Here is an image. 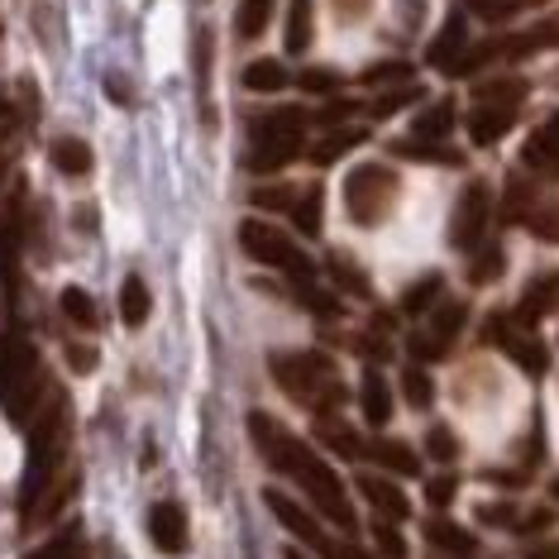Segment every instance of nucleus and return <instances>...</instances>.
Listing matches in <instances>:
<instances>
[{
	"label": "nucleus",
	"mask_w": 559,
	"mask_h": 559,
	"mask_svg": "<svg viewBox=\"0 0 559 559\" xmlns=\"http://www.w3.org/2000/svg\"><path fill=\"white\" fill-rule=\"evenodd\" d=\"M555 498H559V483H555Z\"/></svg>",
	"instance_id": "bf43d9fd"
},
{
	"label": "nucleus",
	"mask_w": 559,
	"mask_h": 559,
	"mask_svg": "<svg viewBox=\"0 0 559 559\" xmlns=\"http://www.w3.org/2000/svg\"><path fill=\"white\" fill-rule=\"evenodd\" d=\"M392 206H397V173L388 163H359L349 177H345V211L354 225H383Z\"/></svg>",
	"instance_id": "39448f33"
},
{
	"label": "nucleus",
	"mask_w": 559,
	"mask_h": 559,
	"mask_svg": "<svg viewBox=\"0 0 559 559\" xmlns=\"http://www.w3.org/2000/svg\"><path fill=\"white\" fill-rule=\"evenodd\" d=\"M273 383L287 392L297 406H311V412H335L345 406V383H340L335 364L316 349H297V354H273Z\"/></svg>",
	"instance_id": "7ed1b4c3"
},
{
	"label": "nucleus",
	"mask_w": 559,
	"mask_h": 559,
	"mask_svg": "<svg viewBox=\"0 0 559 559\" xmlns=\"http://www.w3.org/2000/svg\"><path fill=\"white\" fill-rule=\"evenodd\" d=\"M454 130V106H450V100H436V106H430L426 110V116L421 120H416V139H430V144H444V134H450Z\"/></svg>",
	"instance_id": "2f4dec72"
},
{
	"label": "nucleus",
	"mask_w": 559,
	"mask_h": 559,
	"mask_svg": "<svg viewBox=\"0 0 559 559\" xmlns=\"http://www.w3.org/2000/svg\"><path fill=\"white\" fill-rule=\"evenodd\" d=\"M53 168L62 177H86L92 173V148H86V139H58L53 144Z\"/></svg>",
	"instance_id": "cd10ccee"
},
{
	"label": "nucleus",
	"mask_w": 559,
	"mask_h": 559,
	"mask_svg": "<svg viewBox=\"0 0 559 559\" xmlns=\"http://www.w3.org/2000/svg\"><path fill=\"white\" fill-rule=\"evenodd\" d=\"M364 139H368V124H330V134L311 148V163L316 168H330V163H340L349 148H359Z\"/></svg>",
	"instance_id": "f3484780"
},
{
	"label": "nucleus",
	"mask_w": 559,
	"mask_h": 559,
	"mask_svg": "<svg viewBox=\"0 0 559 559\" xmlns=\"http://www.w3.org/2000/svg\"><path fill=\"white\" fill-rule=\"evenodd\" d=\"M364 86H383V82H412V68L406 62H378V68H364L359 72Z\"/></svg>",
	"instance_id": "a18cd8bd"
},
{
	"label": "nucleus",
	"mask_w": 559,
	"mask_h": 559,
	"mask_svg": "<svg viewBox=\"0 0 559 559\" xmlns=\"http://www.w3.org/2000/svg\"><path fill=\"white\" fill-rule=\"evenodd\" d=\"M502 273V249H488V263L474 259L468 263V283H488V277H498Z\"/></svg>",
	"instance_id": "3c124183"
},
{
	"label": "nucleus",
	"mask_w": 559,
	"mask_h": 559,
	"mask_svg": "<svg viewBox=\"0 0 559 559\" xmlns=\"http://www.w3.org/2000/svg\"><path fill=\"white\" fill-rule=\"evenodd\" d=\"M464 321H468L464 301H444V307L430 316V325L421 330V335H412V354H416V359H440V354L450 349L454 340H460Z\"/></svg>",
	"instance_id": "1a4fd4ad"
},
{
	"label": "nucleus",
	"mask_w": 559,
	"mask_h": 559,
	"mask_svg": "<svg viewBox=\"0 0 559 559\" xmlns=\"http://www.w3.org/2000/svg\"><path fill=\"white\" fill-rule=\"evenodd\" d=\"M292 221L301 235H321V187H301V197L292 201Z\"/></svg>",
	"instance_id": "473e14b6"
},
{
	"label": "nucleus",
	"mask_w": 559,
	"mask_h": 559,
	"mask_svg": "<svg viewBox=\"0 0 559 559\" xmlns=\"http://www.w3.org/2000/svg\"><path fill=\"white\" fill-rule=\"evenodd\" d=\"M359 492L368 507H378L388 521H412V502H406V488H397L388 474H359Z\"/></svg>",
	"instance_id": "2eb2a0df"
},
{
	"label": "nucleus",
	"mask_w": 559,
	"mask_h": 559,
	"mask_svg": "<svg viewBox=\"0 0 559 559\" xmlns=\"http://www.w3.org/2000/svg\"><path fill=\"white\" fill-rule=\"evenodd\" d=\"M364 454H368V460H378L383 468H392V474H416V468H421V460H416L402 440H368Z\"/></svg>",
	"instance_id": "c85d7f7f"
},
{
	"label": "nucleus",
	"mask_w": 559,
	"mask_h": 559,
	"mask_svg": "<svg viewBox=\"0 0 559 559\" xmlns=\"http://www.w3.org/2000/svg\"><path fill=\"white\" fill-rule=\"evenodd\" d=\"M402 392H406V402H412V406H430V402H436V383H430V373L421 364H406L402 368Z\"/></svg>",
	"instance_id": "e433bc0d"
},
{
	"label": "nucleus",
	"mask_w": 559,
	"mask_h": 559,
	"mask_svg": "<svg viewBox=\"0 0 559 559\" xmlns=\"http://www.w3.org/2000/svg\"><path fill=\"white\" fill-rule=\"evenodd\" d=\"M321 555H325V559H368L359 545H349V540H330V536L321 540Z\"/></svg>",
	"instance_id": "864d4df0"
},
{
	"label": "nucleus",
	"mask_w": 559,
	"mask_h": 559,
	"mask_svg": "<svg viewBox=\"0 0 559 559\" xmlns=\"http://www.w3.org/2000/svg\"><path fill=\"white\" fill-rule=\"evenodd\" d=\"M550 311H559V273H545V277H536V283L521 292V301L512 311V325L531 330L536 321H545Z\"/></svg>",
	"instance_id": "f8f14e48"
},
{
	"label": "nucleus",
	"mask_w": 559,
	"mask_h": 559,
	"mask_svg": "<svg viewBox=\"0 0 559 559\" xmlns=\"http://www.w3.org/2000/svg\"><path fill=\"white\" fill-rule=\"evenodd\" d=\"M148 536H154V545L163 555H182L187 540H192L182 502H154V507H148Z\"/></svg>",
	"instance_id": "9b49d317"
},
{
	"label": "nucleus",
	"mask_w": 559,
	"mask_h": 559,
	"mask_svg": "<svg viewBox=\"0 0 559 559\" xmlns=\"http://www.w3.org/2000/svg\"><path fill=\"white\" fill-rule=\"evenodd\" d=\"M440 292H444V283H440V277H436V273H430V277H421V283H412V287H406L402 307H406V311H426V307H430V301H436V297H440Z\"/></svg>",
	"instance_id": "37998d69"
},
{
	"label": "nucleus",
	"mask_w": 559,
	"mask_h": 559,
	"mask_svg": "<svg viewBox=\"0 0 559 559\" xmlns=\"http://www.w3.org/2000/svg\"><path fill=\"white\" fill-rule=\"evenodd\" d=\"M263 502H269V512H273L277 521H283V526L292 531V536H297V540H307V545H311V550H321L325 531H321V526H316V516L307 512V507H297V502H292V498H287V492H283V488H269V492H263Z\"/></svg>",
	"instance_id": "ddd939ff"
},
{
	"label": "nucleus",
	"mask_w": 559,
	"mask_h": 559,
	"mask_svg": "<svg viewBox=\"0 0 559 559\" xmlns=\"http://www.w3.org/2000/svg\"><path fill=\"white\" fill-rule=\"evenodd\" d=\"M488 221H492L488 182H468L460 192V206H454V221H450V245L454 249H478L483 235H488Z\"/></svg>",
	"instance_id": "6e6552de"
},
{
	"label": "nucleus",
	"mask_w": 559,
	"mask_h": 559,
	"mask_svg": "<svg viewBox=\"0 0 559 559\" xmlns=\"http://www.w3.org/2000/svg\"><path fill=\"white\" fill-rule=\"evenodd\" d=\"M269 15H273V0H239V39H259L269 29Z\"/></svg>",
	"instance_id": "f704fd0d"
},
{
	"label": "nucleus",
	"mask_w": 559,
	"mask_h": 559,
	"mask_svg": "<svg viewBox=\"0 0 559 559\" xmlns=\"http://www.w3.org/2000/svg\"><path fill=\"white\" fill-rule=\"evenodd\" d=\"M540 48H559V20H545L536 29L498 44V58H531V53H540Z\"/></svg>",
	"instance_id": "5701e85b"
},
{
	"label": "nucleus",
	"mask_w": 559,
	"mask_h": 559,
	"mask_svg": "<svg viewBox=\"0 0 559 559\" xmlns=\"http://www.w3.org/2000/svg\"><path fill=\"white\" fill-rule=\"evenodd\" d=\"M197 92H201V116L211 124L215 116H211V34L206 29L197 34Z\"/></svg>",
	"instance_id": "4c0bfd02"
},
{
	"label": "nucleus",
	"mask_w": 559,
	"mask_h": 559,
	"mask_svg": "<svg viewBox=\"0 0 559 559\" xmlns=\"http://www.w3.org/2000/svg\"><path fill=\"white\" fill-rule=\"evenodd\" d=\"M148 311H154V297H148L144 277L130 273V277H124V287H120V321L124 325H144Z\"/></svg>",
	"instance_id": "393cba45"
},
{
	"label": "nucleus",
	"mask_w": 559,
	"mask_h": 559,
	"mask_svg": "<svg viewBox=\"0 0 559 559\" xmlns=\"http://www.w3.org/2000/svg\"><path fill=\"white\" fill-rule=\"evenodd\" d=\"M68 359H72V364H78V373H92L96 354H92V349H82V345H72V349H68Z\"/></svg>",
	"instance_id": "6e6d98bb"
},
{
	"label": "nucleus",
	"mask_w": 559,
	"mask_h": 559,
	"mask_svg": "<svg viewBox=\"0 0 559 559\" xmlns=\"http://www.w3.org/2000/svg\"><path fill=\"white\" fill-rule=\"evenodd\" d=\"M368 536L378 540V550H383L388 559H406V540L397 536V526L383 516V521H368Z\"/></svg>",
	"instance_id": "79ce46f5"
},
{
	"label": "nucleus",
	"mask_w": 559,
	"mask_h": 559,
	"mask_svg": "<svg viewBox=\"0 0 559 559\" xmlns=\"http://www.w3.org/2000/svg\"><path fill=\"white\" fill-rule=\"evenodd\" d=\"M392 154L397 158H421V163H460V154H450V148L444 144H430V139H397V144H392Z\"/></svg>",
	"instance_id": "72a5a7b5"
},
{
	"label": "nucleus",
	"mask_w": 559,
	"mask_h": 559,
	"mask_svg": "<svg viewBox=\"0 0 559 559\" xmlns=\"http://www.w3.org/2000/svg\"><path fill=\"white\" fill-rule=\"evenodd\" d=\"M0 402H5L10 421H34L44 402V368L39 354L24 335H5L0 340Z\"/></svg>",
	"instance_id": "20e7f679"
},
{
	"label": "nucleus",
	"mask_w": 559,
	"mask_h": 559,
	"mask_svg": "<svg viewBox=\"0 0 559 559\" xmlns=\"http://www.w3.org/2000/svg\"><path fill=\"white\" fill-rule=\"evenodd\" d=\"M301 192L297 187H259L253 192V206H263V211H292V201H297Z\"/></svg>",
	"instance_id": "49530a36"
},
{
	"label": "nucleus",
	"mask_w": 559,
	"mask_h": 559,
	"mask_svg": "<svg viewBox=\"0 0 559 559\" xmlns=\"http://www.w3.org/2000/svg\"><path fill=\"white\" fill-rule=\"evenodd\" d=\"M24 124H29V120L20 116V100L10 92H0V163H10V148H15V139H20Z\"/></svg>",
	"instance_id": "7c9ffc66"
},
{
	"label": "nucleus",
	"mask_w": 559,
	"mask_h": 559,
	"mask_svg": "<svg viewBox=\"0 0 559 559\" xmlns=\"http://www.w3.org/2000/svg\"><path fill=\"white\" fill-rule=\"evenodd\" d=\"M454 492H460V483H454L450 474L426 483V498H430V507H450V502H454Z\"/></svg>",
	"instance_id": "603ef678"
},
{
	"label": "nucleus",
	"mask_w": 559,
	"mask_h": 559,
	"mask_svg": "<svg viewBox=\"0 0 559 559\" xmlns=\"http://www.w3.org/2000/svg\"><path fill=\"white\" fill-rule=\"evenodd\" d=\"M72 492H78V474H62V478L53 483V488H48L44 498L34 502L29 512H24V526H48V521H53V516L62 512V507L72 502Z\"/></svg>",
	"instance_id": "412c9836"
},
{
	"label": "nucleus",
	"mask_w": 559,
	"mask_h": 559,
	"mask_svg": "<svg viewBox=\"0 0 559 559\" xmlns=\"http://www.w3.org/2000/svg\"><path fill=\"white\" fill-rule=\"evenodd\" d=\"M292 297H297L307 311H316V316H340V301H335V297H325L321 287H311L307 277H297V283H292Z\"/></svg>",
	"instance_id": "a19ab883"
},
{
	"label": "nucleus",
	"mask_w": 559,
	"mask_h": 559,
	"mask_svg": "<svg viewBox=\"0 0 559 559\" xmlns=\"http://www.w3.org/2000/svg\"><path fill=\"white\" fill-rule=\"evenodd\" d=\"M340 86L335 72H325V68H311V72H301V92H311V96H330Z\"/></svg>",
	"instance_id": "8fccbe9b"
},
{
	"label": "nucleus",
	"mask_w": 559,
	"mask_h": 559,
	"mask_svg": "<svg viewBox=\"0 0 559 559\" xmlns=\"http://www.w3.org/2000/svg\"><path fill=\"white\" fill-rule=\"evenodd\" d=\"M531 559H559V545H550V550H536Z\"/></svg>",
	"instance_id": "13d9d810"
},
{
	"label": "nucleus",
	"mask_w": 559,
	"mask_h": 559,
	"mask_svg": "<svg viewBox=\"0 0 559 559\" xmlns=\"http://www.w3.org/2000/svg\"><path fill=\"white\" fill-rule=\"evenodd\" d=\"M249 436H253V444H259L263 460H269L283 478L297 483V488L316 502V512L335 521L345 536H354V531H359V516H354V507H349V498H345V483L335 478V468H330L307 440H297L283 421H273L269 412H253V416H249Z\"/></svg>",
	"instance_id": "f257e3e1"
},
{
	"label": "nucleus",
	"mask_w": 559,
	"mask_h": 559,
	"mask_svg": "<svg viewBox=\"0 0 559 559\" xmlns=\"http://www.w3.org/2000/svg\"><path fill=\"white\" fill-rule=\"evenodd\" d=\"M335 5H340V15H345V20H359L368 10V0H335Z\"/></svg>",
	"instance_id": "4d7b16f0"
},
{
	"label": "nucleus",
	"mask_w": 559,
	"mask_h": 559,
	"mask_svg": "<svg viewBox=\"0 0 559 559\" xmlns=\"http://www.w3.org/2000/svg\"><path fill=\"white\" fill-rule=\"evenodd\" d=\"M521 168L540 173V177H559V116H550L536 134L526 139V148H521Z\"/></svg>",
	"instance_id": "4468645a"
},
{
	"label": "nucleus",
	"mask_w": 559,
	"mask_h": 559,
	"mask_svg": "<svg viewBox=\"0 0 559 559\" xmlns=\"http://www.w3.org/2000/svg\"><path fill=\"white\" fill-rule=\"evenodd\" d=\"M311 39H316V15H311V0H292V10H287V29H283L287 53H307Z\"/></svg>",
	"instance_id": "b1692460"
},
{
	"label": "nucleus",
	"mask_w": 559,
	"mask_h": 559,
	"mask_svg": "<svg viewBox=\"0 0 559 559\" xmlns=\"http://www.w3.org/2000/svg\"><path fill=\"white\" fill-rule=\"evenodd\" d=\"M412 100H421V86L402 82V86H397V92L378 96V100H373V106H364V110H368V116H373V120H383V116H397V110H402V106H412Z\"/></svg>",
	"instance_id": "ea45409f"
},
{
	"label": "nucleus",
	"mask_w": 559,
	"mask_h": 559,
	"mask_svg": "<svg viewBox=\"0 0 559 559\" xmlns=\"http://www.w3.org/2000/svg\"><path fill=\"white\" fill-rule=\"evenodd\" d=\"M58 307H62V316H68L78 330H96L100 325V311H96V301H92V292H86V287H62L58 292Z\"/></svg>",
	"instance_id": "bb28decb"
},
{
	"label": "nucleus",
	"mask_w": 559,
	"mask_h": 559,
	"mask_svg": "<svg viewBox=\"0 0 559 559\" xmlns=\"http://www.w3.org/2000/svg\"><path fill=\"white\" fill-rule=\"evenodd\" d=\"M492 340H498V345L507 349V359L521 364L531 378H540L545 368H550V354H545L540 340L531 335V330H521V325H516V330H507V316H498V321H492Z\"/></svg>",
	"instance_id": "9d476101"
},
{
	"label": "nucleus",
	"mask_w": 559,
	"mask_h": 559,
	"mask_svg": "<svg viewBox=\"0 0 559 559\" xmlns=\"http://www.w3.org/2000/svg\"><path fill=\"white\" fill-rule=\"evenodd\" d=\"M24 559H82V536H78V526H68L62 536H53L48 545H39V550L24 555Z\"/></svg>",
	"instance_id": "58836bf2"
},
{
	"label": "nucleus",
	"mask_w": 559,
	"mask_h": 559,
	"mask_svg": "<svg viewBox=\"0 0 559 559\" xmlns=\"http://www.w3.org/2000/svg\"><path fill=\"white\" fill-rule=\"evenodd\" d=\"M325 273H330V283H335L340 292H349V297H373V283H368V277H364L359 269H354L345 253H330Z\"/></svg>",
	"instance_id": "c756f323"
},
{
	"label": "nucleus",
	"mask_w": 559,
	"mask_h": 559,
	"mask_svg": "<svg viewBox=\"0 0 559 559\" xmlns=\"http://www.w3.org/2000/svg\"><path fill=\"white\" fill-rule=\"evenodd\" d=\"M516 5H521V0H468V10H474V15H483L488 24L512 20V15H516Z\"/></svg>",
	"instance_id": "de8ad7c7"
},
{
	"label": "nucleus",
	"mask_w": 559,
	"mask_h": 559,
	"mask_svg": "<svg viewBox=\"0 0 559 559\" xmlns=\"http://www.w3.org/2000/svg\"><path fill=\"white\" fill-rule=\"evenodd\" d=\"M426 454H430V460H454V454H460V436H454V430L450 426H436V430H430V436H426Z\"/></svg>",
	"instance_id": "c03bdc74"
},
{
	"label": "nucleus",
	"mask_w": 559,
	"mask_h": 559,
	"mask_svg": "<svg viewBox=\"0 0 559 559\" xmlns=\"http://www.w3.org/2000/svg\"><path fill=\"white\" fill-rule=\"evenodd\" d=\"M531 230H536L540 239H559V211H540V215H531Z\"/></svg>",
	"instance_id": "5fc2aeb1"
},
{
	"label": "nucleus",
	"mask_w": 559,
	"mask_h": 559,
	"mask_svg": "<svg viewBox=\"0 0 559 559\" xmlns=\"http://www.w3.org/2000/svg\"><path fill=\"white\" fill-rule=\"evenodd\" d=\"M68 440H72L68 397H53L48 406H39V416H34V426H29V464H24V488H20V507H24V512H29V507L62 478V464H68Z\"/></svg>",
	"instance_id": "f03ea898"
},
{
	"label": "nucleus",
	"mask_w": 559,
	"mask_h": 559,
	"mask_svg": "<svg viewBox=\"0 0 559 559\" xmlns=\"http://www.w3.org/2000/svg\"><path fill=\"white\" fill-rule=\"evenodd\" d=\"M516 110L521 106H492V100H474V116H468V139H474L478 148L498 144V139L516 124Z\"/></svg>",
	"instance_id": "dca6fc26"
},
{
	"label": "nucleus",
	"mask_w": 559,
	"mask_h": 559,
	"mask_svg": "<svg viewBox=\"0 0 559 559\" xmlns=\"http://www.w3.org/2000/svg\"><path fill=\"white\" fill-rule=\"evenodd\" d=\"M239 249H245L253 263H263V269H277L287 277H311V259L292 245V235H283L269 221H245L239 225Z\"/></svg>",
	"instance_id": "0eeeda50"
},
{
	"label": "nucleus",
	"mask_w": 559,
	"mask_h": 559,
	"mask_svg": "<svg viewBox=\"0 0 559 559\" xmlns=\"http://www.w3.org/2000/svg\"><path fill=\"white\" fill-rule=\"evenodd\" d=\"M478 521H488V526H521V512L516 507H507V502H483L478 507Z\"/></svg>",
	"instance_id": "09e8293b"
},
{
	"label": "nucleus",
	"mask_w": 559,
	"mask_h": 559,
	"mask_svg": "<svg viewBox=\"0 0 559 559\" xmlns=\"http://www.w3.org/2000/svg\"><path fill=\"white\" fill-rule=\"evenodd\" d=\"M359 402H364L368 426H388L392 421V397H388V383H383V373H378V368H364Z\"/></svg>",
	"instance_id": "4be33fe9"
},
{
	"label": "nucleus",
	"mask_w": 559,
	"mask_h": 559,
	"mask_svg": "<svg viewBox=\"0 0 559 559\" xmlns=\"http://www.w3.org/2000/svg\"><path fill=\"white\" fill-rule=\"evenodd\" d=\"M464 48H468V34H464V20L454 15V20H444V29L430 39L426 62H430V68H440V72H450L454 62L464 58Z\"/></svg>",
	"instance_id": "a211bd4d"
},
{
	"label": "nucleus",
	"mask_w": 559,
	"mask_h": 559,
	"mask_svg": "<svg viewBox=\"0 0 559 559\" xmlns=\"http://www.w3.org/2000/svg\"><path fill=\"white\" fill-rule=\"evenodd\" d=\"M426 540L436 545V550H444V555H460V559H468V555L478 550V540L468 536L464 526H454L450 516H430V521H426Z\"/></svg>",
	"instance_id": "aec40b11"
},
{
	"label": "nucleus",
	"mask_w": 559,
	"mask_h": 559,
	"mask_svg": "<svg viewBox=\"0 0 559 559\" xmlns=\"http://www.w3.org/2000/svg\"><path fill=\"white\" fill-rule=\"evenodd\" d=\"M307 139V116L301 110H273L253 124V148H249V168L253 173H277L301 154Z\"/></svg>",
	"instance_id": "423d86ee"
},
{
	"label": "nucleus",
	"mask_w": 559,
	"mask_h": 559,
	"mask_svg": "<svg viewBox=\"0 0 559 559\" xmlns=\"http://www.w3.org/2000/svg\"><path fill=\"white\" fill-rule=\"evenodd\" d=\"M245 86H249V92L273 96V92H283V86H292V78H287V68L277 58H253L245 68Z\"/></svg>",
	"instance_id": "a878e982"
},
{
	"label": "nucleus",
	"mask_w": 559,
	"mask_h": 559,
	"mask_svg": "<svg viewBox=\"0 0 559 559\" xmlns=\"http://www.w3.org/2000/svg\"><path fill=\"white\" fill-rule=\"evenodd\" d=\"M474 100H492V106H521L526 100V82L521 78H498V82H483Z\"/></svg>",
	"instance_id": "c9c22d12"
},
{
	"label": "nucleus",
	"mask_w": 559,
	"mask_h": 559,
	"mask_svg": "<svg viewBox=\"0 0 559 559\" xmlns=\"http://www.w3.org/2000/svg\"><path fill=\"white\" fill-rule=\"evenodd\" d=\"M536 5H540V0H536Z\"/></svg>",
	"instance_id": "052dcab7"
},
{
	"label": "nucleus",
	"mask_w": 559,
	"mask_h": 559,
	"mask_svg": "<svg viewBox=\"0 0 559 559\" xmlns=\"http://www.w3.org/2000/svg\"><path fill=\"white\" fill-rule=\"evenodd\" d=\"M316 440H321L330 454H340V460H364V440L354 436V430H349L345 421H340L335 412L316 421Z\"/></svg>",
	"instance_id": "6ab92c4d"
}]
</instances>
